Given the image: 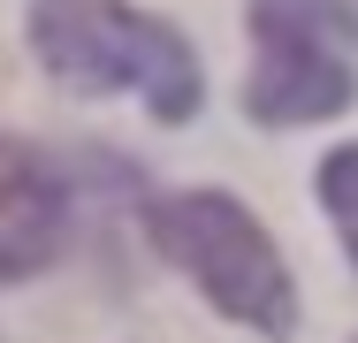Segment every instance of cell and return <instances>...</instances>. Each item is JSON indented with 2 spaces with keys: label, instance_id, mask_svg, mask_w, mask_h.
Here are the masks:
<instances>
[{
  "label": "cell",
  "instance_id": "obj_1",
  "mask_svg": "<svg viewBox=\"0 0 358 343\" xmlns=\"http://www.w3.org/2000/svg\"><path fill=\"white\" fill-rule=\"evenodd\" d=\"M31 54L76 92H138L160 122L199 115L191 46L130 0H31Z\"/></svg>",
  "mask_w": 358,
  "mask_h": 343
},
{
  "label": "cell",
  "instance_id": "obj_2",
  "mask_svg": "<svg viewBox=\"0 0 358 343\" xmlns=\"http://www.w3.org/2000/svg\"><path fill=\"white\" fill-rule=\"evenodd\" d=\"M145 237L191 274L229 321H244L259 336H289L297 328V290H289L282 260H275L267 229L229 191H168V199H145Z\"/></svg>",
  "mask_w": 358,
  "mask_h": 343
},
{
  "label": "cell",
  "instance_id": "obj_3",
  "mask_svg": "<svg viewBox=\"0 0 358 343\" xmlns=\"http://www.w3.org/2000/svg\"><path fill=\"white\" fill-rule=\"evenodd\" d=\"M252 84L244 115L267 130L328 122L358 92V8L351 0H252Z\"/></svg>",
  "mask_w": 358,
  "mask_h": 343
},
{
  "label": "cell",
  "instance_id": "obj_4",
  "mask_svg": "<svg viewBox=\"0 0 358 343\" xmlns=\"http://www.w3.org/2000/svg\"><path fill=\"white\" fill-rule=\"evenodd\" d=\"M69 237V191L54 160L23 137H0V282L38 274Z\"/></svg>",
  "mask_w": 358,
  "mask_h": 343
},
{
  "label": "cell",
  "instance_id": "obj_5",
  "mask_svg": "<svg viewBox=\"0 0 358 343\" xmlns=\"http://www.w3.org/2000/svg\"><path fill=\"white\" fill-rule=\"evenodd\" d=\"M320 206L336 214V229H343V252L358 260V145H336V153L320 160Z\"/></svg>",
  "mask_w": 358,
  "mask_h": 343
}]
</instances>
